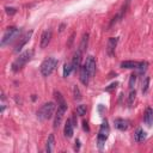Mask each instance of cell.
<instances>
[{
  "label": "cell",
  "instance_id": "obj_28",
  "mask_svg": "<svg viewBox=\"0 0 153 153\" xmlns=\"http://www.w3.org/2000/svg\"><path fill=\"white\" fill-rule=\"evenodd\" d=\"M136 74H131L130 75V78H129V88H133L134 87V85H135V81H136Z\"/></svg>",
  "mask_w": 153,
  "mask_h": 153
},
{
  "label": "cell",
  "instance_id": "obj_4",
  "mask_svg": "<svg viewBox=\"0 0 153 153\" xmlns=\"http://www.w3.org/2000/svg\"><path fill=\"white\" fill-rule=\"evenodd\" d=\"M109 134H110V127L108 124V121H103V123L100 124V128H99V131H98V136H97V140H98V147L102 149L103 148V145L105 143V141L108 140L109 137Z\"/></svg>",
  "mask_w": 153,
  "mask_h": 153
},
{
  "label": "cell",
  "instance_id": "obj_15",
  "mask_svg": "<svg viewBox=\"0 0 153 153\" xmlns=\"http://www.w3.org/2000/svg\"><path fill=\"white\" fill-rule=\"evenodd\" d=\"M143 122L148 126V127H151L152 124H153V109L152 108H146V110H145V114H143Z\"/></svg>",
  "mask_w": 153,
  "mask_h": 153
},
{
  "label": "cell",
  "instance_id": "obj_8",
  "mask_svg": "<svg viewBox=\"0 0 153 153\" xmlns=\"http://www.w3.org/2000/svg\"><path fill=\"white\" fill-rule=\"evenodd\" d=\"M31 35H32V31H27V32H25V33L19 38V42L17 43V45H16V48H14V53H19V51L22 50V48H23V47L26 44V42L30 39Z\"/></svg>",
  "mask_w": 153,
  "mask_h": 153
},
{
  "label": "cell",
  "instance_id": "obj_17",
  "mask_svg": "<svg viewBox=\"0 0 153 153\" xmlns=\"http://www.w3.org/2000/svg\"><path fill=\"white\" fill-rule=\"evenodd\" d=\"M146 137H147V133L141 128L136 129V131L134 133V141L135 142H142Z\"/></svg>",
  "mask_w": 153,
  "mask_h": 153
},
{
  "label": "cell",
  "instance_id": "obj_24",
  "mask_svg": "<svg viewBox=\"0 0 153 153\" xmlns=\"http://www.w3.org/2000/svg\"><path fill=\"white\" fill-rule=\"evenodd\" d=\"M149 81H151L149 76H145V79H143V81H142V87H141L142 93H147L148 87H149Z\"/></svg>",
  "mask_w": 153,
  "mask_h": 153
},
{
  "label": "cell",
  "instance_id": "obj_13",
  "mask_svg": "<svg viewBox=\"0 0 153 153\" xmlns=\"http://www.w3.org/2000/svg\"><path fill=\"white\" fill-rule=\"evenodd\" d=\"M79 78H80V81H81L85 86H87L88 80H90V78H91V76H90V73L87 72V69H86L85 65L80 67V71H79Z\"/></svg>",
  "mask_w": 153,
  "mask_h": 153
},
{
  "label": "cell",
  "instance_id": "obj_25",
  "mask_svg": "<svg viewBox=\"0 0 153 153\" xmlns=\"http://www.w3.org/2000/svg\"><path fill=\"white\" fill-rule=\"evenodd\" d=\"M135 97H136V91L133 90V88H130V92H129V96H128V105L129 106L133 105V103L135 100Z\"/></svg>",
  "mask_w": 153,
  "mask_h": 153
},
{
  "label": "cell",
  "instance_id": "obj_6",
  "mask_svg": "<svg viewBox=\"0 0 153 153\" xmlns=\"http://www.w3.org/2000/svg\"><path fill=\"white\" fill-rule=\"evenodd\" d=\"M129 5H130V0H126L124 1V4L122 5V7H121V10H120V12L111 19V23H110V25H109V27H111L114 24H116L117 22H120L123 17H124V14L127 13V11H128V8H129Z\"/></svg>",
  "mask_w": 153,
  "mask_h": 153
},
{
  "label": "cell",
  "instance_id": "obj_10",
  "mask_svg": "<svg viewBox=\"0 0 153 153\" xmlns=\"http://www.w3.org/2000/svg\"><path fill=\"white\" fill-rule=\"evenodd\" d=\"M51 36H53V32L50 29L43 31L42 36H41V42H39V47L43 49L45 47H48V44L50 43V39H51Z\"/></svg>",
  "mask_w": 153,
  "mask_h": 153
},
{
  "label": "cell",
  "instance_id": "obj_18",
  "mask_svg": "<svg viewBox=\"0 0 153 153\" xmlns=\"http://www.w3.org/2000/svg\"><path fill=\"white\" fill-rule=\"evenodd\" d=\"M54 146H55V137H54V134H50L48 136V140H47V146H45V151L48 153L53 152L54 149Z\"/></svg>",
  "mask_w": 153,
  "mask_h": 153
},
{
  "label": "cell",
  "instance_id": "obj_26",
  "mask_svg": "<svg viewBox=\"0 0 153 153\" xmlns=\"http://www.w3.org/2000/svg\"><path fill=\"white\" fill-rule=\"evenodd\" d=\"M86 111H87V108H86L85 104H80V105L76 106V114L79 116H84L86 114Z\"/></svg>",
  "mask_w": 153,
  "mask_h": 153
},
{
  "label": "cell",
  "instance_id": "obj_19",
  "mask_svg": "<svg viewBox=\"0 0 153 153\" xmlns=\"http://www.w3.org/2000/svg\"><path fill=\"white\" fill-rule=\"evenodd\" d=\"M55 98L57 100V106L67 110V104H66V102H65V99H63V97H62V94L60 92H55Z\"/></svg>",
  "mask_w": 153,
  "mask_h": 153
},
{
  "label": "cell",
  "instance_id": "obj_20",
  "mask_svg": "<svg viewBox=\"0 0 153 153\" xmlns=\"http://www.w3.org/2000/svg\"><path fill=\"white\" fill-rule=\"evenodd\" d=\"M137 66H139V62H136V61H122L121 62V67L127 68V69H133V68L136 69Z\"/></svg>",
  "mask_w": 153,
  "mask_h": 153
},
{
  "label": "cell",
  "instance_id": "obj_1",
  "mask_svg": "<svg viewBox=\"0 0 153 153\" xmlns=\"http://www.w3.org/2000/svg\"><path fill=\"white\" fill-rule=\"evenodd\" d=\"M32 56H33V50H32V49L25 50L24 53H22V54L13 61V63H12V66H11V69H12L13 72H19V71L32 59Z\"/></svg>",
  "mask_w": 153,
  "mask_h": 153
},
{
  "label": "cell",
  "instance_id": "obj_5",
  "mask_svg": "<svg viewBox=\"0 0 153 153\" xmlns=\"http://www.w3.org/2000/svg\"><path fill=\"white\" fill-rule=\"evenodd\" d=\"M19 32H20V30L18 29V27H16V26H10V27H7L6 29V31L4 32V35H2V38H1V42H0V44L4 47L5 44H7V43H10L16 36H18L19 35Z\"/></svg>",
  "mask_w": 153,
  "mask_h": 153
},
{
  "label": "cell",
  "instance_id": "obj_11",
  "mask_svg": "<svg viewBox=\"0 0 153 153\" xmlns=\"http://www.w3.org/2000/svg\"><path fill=\"white\" fill-rule=\"evenodd\" d=\"M118 43V38L117 37H110L108 39V44H106V54L109 56H112L115 54V49H116V45Z\"/></svg>",
  "mask_w": 153,
  "mask_h": 153
},
{
  "label": "cell",
  "instance_id": "obj_30",
  "mask_svg": "<svg viewBox=\"0 0 153 153\" xmlns=\"http://www.w3.org/2000/svg\"><path fill=\"white\" fill-rule=\"evenodd\" d=\"M117 85H118V82H117V81H115V82H112V84H110V85H109L108 87H105V91H106V92H109V91H111V90H114V88H115V87H116Z\"/></svg>",
  "mask_w": 153,
  "mask_h": 153
},
{
  "label": "cell",
  "instance_id": "obj_16",
  "mask_svg": "<svg viewBox=\"0 0 153 153\" xmlns=\"http://www.w3.org/2000/svg\"><path fill=\"white\" fill-rule=\"evenodd\" d=\"M65 112H66L65 109L57 106V111H56V114H55V118H54V128H59V127H60Z\"/></svg>",
  "mask_w": 153,
  "mask_h": 153
},
{
  "label": "cell",
  "instance_id": "obj_22",
  "mask_svg": "<svg viewBox=\"0 0 153 153\" xmlns=\"http://www.w3.org/2000/svg\"><path fill=\"white\" fill-rule=\"evenodd\" d=\"M73 72V66H72V62H66L65 63V66H63V76L65 78H67L71 73Z\"/></svg>",
  "mask_w": 153,
  "mask_h": 153
},
{
  "label": "cell",
  "instance_id": "obj_14",
  "mask_svg": "<svg viewBox=\"0 0 153 153\" xmlns=\"http://www.w3.org/2000/svg\"><path fill=\"white\" fill-rule=\"evenodd\" d=\"M73 131H74V124L72 122L71 118H68L65 123V129H63V133H65V136L66 137H72L73 136Z\"/></svg>",
  "mask_w": 153,
  "mask_h": 153
},
{
  "label": "cell",
  "instance_id": "obj_32",
  "mask_svg": "<svg viewBox=\"0 0 153 153\" xmlns=\"http://www.w3.org/2000/svg\"><path fill=\"white\" fill-rule=\"evenodd\" d=\"M82 124H84V126H82V127H84V129H85L86 131H88V130H90V128H88V124H87V122H86V121H84V122H82Z\"/></svg>",
  "mask_w": 153,
  "mask_h": 153
},
{
  "label": "cell",
  "instance_id": "obj_3",
  "mask_svg": "<svg viewBox=\"0 0 153 153\" xmlns=\"http://www.w3.org/2000/svg\"><path fill=\"white\" fill-rule=\"evenodd\" d=\"M54 111H55V103H54V102L44 103V104L38 109V111H37V117H38V120H41V121L49 120V118H51Z\"/></svg>",
  "mask_w": 153,
  "mask_h": 153
},
{
  "label": "cell",
  "instance_id": "obj_31",
  "mask_svg": "<svg viewBox=\"0 0 153 153\" xmlns=\"http://www.w3.org/2000/svg\"><path fill=\"white\" fill-rule=\"evenodd\" d=\"M79 148H80V141H79V140H76V141H75L74 149H75V151H79Z\"/></svg>",
  "mask_w": 153,
  "mask_h": 153
},
{
  "label": "cell",
  "instance_id": "obj_27",
  "mask_svg": "<svg viewBox=\"0 0 153 153\" xmlns=\"http://www.w3.org/2000/svg\"><path fill=\"white\" fill-rule=\"evenodd\" d=\"M73 96H74L75 100H80L81 99V93H80V90H79V87L76 85L73 87Z\"/></svg>",
  "mask_w": 153,
  "mask_h": 153
},
{
  "label": "cell",
  "instance_id": "obj_29",
  "mask_svg": "<svg viewBox=\"0 0 153 153\" xmlns=\"http://www.w3.org/2000/svg\"><path fill=\"white\" fill-rule=\"evenodd\" d=\"M5 10H6V13L10 14V16H13V14L17 12V10H16L14 7H6Z\"/></svg>",
  "mask_w": 153,
  "mask_h": 153
},
{
  "label": "cell",
  "instance_id": "obj_9",
  "mask_svg": "<svg viewBox=\"0 0 153 153\" xmlns=\"http://www.w3.org/2000/svg\"><path fill=\"white\" fill-rule=\"evenodd\" d=\"M81 59H82V51L80 49H78L72 59V66H73V71L76 72L78 69H80V63H81Z\"/></svg>",
  "mask_w": 153,
  "mask_h": 153
},
{
  "label": "cell",
  "instance_id": "obj_12",
  "mask_svg": "<svg viewBox=\"0 0 153 153\" xmlns=\"http://www.w3.org/2000/svg\"><path fill=\"white\" fill-rule=\"evenodd\" d=\"M114 124H115V128L118 130H127L130 127L129 120H126V118H115Z\"/></svg>",
  "mask_w": 153,
  "mask_h": 153
},
{
  "label": "cell",
  "instance_id": "obj_2",
  "mask_svg": "<svg viewBox=\"0 0 153 153\" xmlns=\"http://www.w3.org/2000/svg\"><path fill=\"white\" fill-rule=\"evenodd\" d=\"M57 63H59V61L55 57H48V59H45L41 63V67H39L41 74L43 76H49L55 71V68L57 67Z\"/></svg>",
  "mask_w": 153,
  "mask_h": 153
},
{
  "label": "cell",
  "instance_id": "obj_23",
  "mask_svg": "<svg viewBox=\"0 0 153 153\" xmlns=\"http://www.w3.org/2000/svg\"><path fill=\"white\" fill-rule=\"evenodd\" d=\"M147 67H148V62H147V61H141V62H139V66L136 67L137 73H139V74H143V73L147 71Z\"/></svg>",
  "mask_w": 153,
  "mask_h": 153
},
{
  "label": "cell",
  "instance_id": "obj_33",
  "mask_svg": "<svg viewBox=\"0 0 153 153\" xmlns=\"http://www.w3.org/2000/svg\"><path fill=\"white\" fill-rule=\"evenodd\" d=\"M63 27H65V24H62V25L60 26V31H62V30H63Z\"/></svg>",
  "mask_w": 153,
  "mask_h": 153
},
{
  "label": "cell",
  "instance_id": "obj_7",
  "mask_svg": "<svg viewBox=\"0 0 153 153\" xmlns=\"http://www.w3.org/2000/svg\"><path fill=\"white\" fill-rule=\"evenodd\" d=\"M85 67H86V69H87V72L90 73V76L92 78L93 75H94V73H96V60H94V57L93 56H87L86 57V61H85Z\"/></svg>",
  "mask_w": 153,
  "mask_h": 153
},
{
  "label": "cell",
  "instance_id": "obj_21",
  "mask_svg": "<svg viewBox=\"0 0 153 153\" xmlns=\"http://www.w3.org/2000/svg\"><path fill=\"white\" fill-rule=\"evenodd\" d=\"M87 43H88V33H84L82 35V38H81V42H80V45H79V49L84 53L87 48Z\"/></svg>",
  "mask_w": 153,
  "mask_h": 153
}]
</instances>
